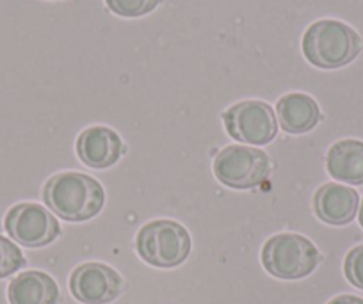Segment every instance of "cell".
Returning a JSON list of instances; mask_svg holds the SVG:
<instances>
[{"label":"cell","instance_id":"6da1fadb","mask_svg":"<svg viewBox=\"0 0 363 304\" xmlns=\"http://www.w3.org/2000/svg\"><path fill=\"white\" fill-rule=\"evenodd\" d=\"M45 205L68 223L89 221L100 214L106 192L100 181L77 171L54 174L45 184Z\"/></svg>","mask_w":363,"mask_h":304},{"label":"cell","instance_id":"7a4b0ae2","mask_svg":"<svg viewBox=\"0 0 363 304\" xmlns=\"http://www.w3.org/2000/svg\"><path fill=\"white\" fill-rule=\"evenodd\" d=\"M301 47L310 64L323 69H337L358 57L362 40L347 23L319 20L305 30Z\"/></svg>","mask_w":363,"mask_h":304},{"label":"cell","instance_id":"3957f363","mask_svg":"<svg viewBox=\"0 0 363 304\" xmlns=\"http://www.w3.org/2000/svg\"><path fill=\"white\" fill-rule=\"evenodd\" d=\"M320 261V253L306 237L296 233L274 235L262 247V265L278 279H303L312 274Z\"/></svg>","mask_w":363,"mask_h":304},{"label":"cell","instance_id":"277c9868","mask_svg":"<svg viewBox=\"0 0 363 304\" xmlns=\"http://www.w3.org/2000/svg\"><path fill=\"white\" fill-rule=\"evenodd\" d=\"M191 235L180 223L157 219L139 230L135 249L146 264L159 269H173L187 260L191 253Z\"/></svg>","mask_w":363,"mask_h":304},{"label":"cell","instance_id":"5b68a950","mask_svg":"<svg viewBox=\"0 0 363 304\" xmlns=\"http://www.w3.org/2000/svg\"><path fill=\"white\" fill-rule=\"evenodd\" d=\"M271 162L267 153L253 146L232 145L216 155L214 174L223 185L230 188L258 187L264 180H267Z\"/></svg>","mask_w":363,"mask_h":304},{"label":"cell","instance_id":"8992f818","mask_svg":"<svg viewBox=\"0 0 363 304\" xmlns=\"http://www.w3.org/2000/svg\"><path fill=\"white\" fill-rule=\"evenodd\" d=\"M223 121L230 137L251 146L267 145L278 134L277 114L260 100L239 101L223 114Z\"/></svg>","mask_w":363,"mask_h":304},{"label":"cell","instance_id":"52a82bcc","mask_svg":"<svg viewBox=\"0 0 363 304\" xmlns=\"http://www.w3.org/2000/svg\"><path fill=\"white\" fill-rule=\"evenodd\" d=\"M6 232L15 242L26 247H43L61 235L54 214L38 203H20L6 214Z\"/></svg>","mask_w":363,"mask_h":304},{"label":"cell","instance_id":"ba28073f","mask_svg":"<svg viewBox=\"0 0 363 304\" xmlns=\"http://www.w3.org/2000/svg\"><path fill=\"white\" fill-rule=\"evenodd\" d=\"M121 290L123 278L99 261L79 265L69 278V292L82 304H109L120 297Z\"/></svg>","mask_w":363,"mask_h":304},{"label":"cell","instance_id":"9c48e42d","mask_svg":"<svg viewBox=\"0 0 363 304\" xmlns=\"http://www.w3.org/2000/svg\"><path fill=\"white\" fill-rule=\"evenodd\" d=\"M123 152V141L113 128L89 127L77 139V155L93 169H107L114 166Z\"/></svg>","mask_w":363,"mask_h":304},{"label":"cell","instance_id":"30bf717a","mask_svg":"<svg viewBox=\"0 0 363 304\" xmlns=\"http://www.w3.org/2000/svg\"><path fill=\"white\" fill-rule=\"evenodd\" d=\"M359 196L347 185L324 184L313 196V210L317 218L331 226L349 225L358 214Z\"/></svg>","mask_w":363,"mask_h":304},{"label":"cell","instance_id":"8fae6325","mask_svg":"<svg viewBox=\"0 0 363 304\" xmlns=\"http://www.w3.org/2000/svg\"><path fill=\"white\" fill-rule=\"evenodd\" d=\"M277 116L281 130L298 135L313 130L320 121V109L317 101L305 93H289L277 103Z\"/></svg>","mask_w":363,"mask_h":304},{"label":"cell","instance_id":"7c38bea8","mask_svg":"<svg viewBox=\"0 0 363 304\" xmlns=\"http://www.w3.org/2000/svg\"><path fill=\"white\" fill-rule=\"evenodd\" d=\"M9 304H57L59 286L41 271H26L16 276L8 288Z\"/></svg>","mask_w":363,"mask_h":304},{"label":"cell","instance_id":"4fadbf2b","mask_svg":"<svg viewBox=\"0 0 363 304\" xmlns=\"http://www.w3.org/2000/svg\"><path fill=\"white\" fill-rule=\"evenodd\" d=\"M328 173L338 181L349 185H363V142L358 139H344L328 150Z\"/></svg>","mask_w":363,"mask_h":304},{"label":"cell","instance_id":"5bb4252c","mask_svg":"<svg viewBox=\"0 0 363 304\" xmlns=\"http://www.w3.org/2000/svg\"><path fill=\"white\" fill-rule=\"evenodd\" d=\"M26 265V257L20 247L9 239L0 235V279L9 278Z\"/></svg>","mask_w":363,"mask_h":304},{"label":"cell","instance_id":"9a60e30c","mask_svg":"<svg viewBox=\"0 0 363 304\" xmlns=\"http://www.w3.org/2000/svg\"><path fill=\"white\" fill-rule=\"evenodd\" d=\"M106 4L114 15L138 18L152 13L160 4V0H106Z\"/></svg>","mask_w":363,"mask_h":304},{"label":"cell","instance_id":"2e32d148","mask_svg":"<svg viewBox=\"0 0 363 304\" xmlns=\"http://www.w3.org/2000/svg\"><path fill=\"white\" fill-rule=\"evenodd\" d=\"M344 274L352 286L363 290V246L349 251L344 260Z\"/></svg>","mask_w":363,"mask_h":304},{"label":"cell","instance_id":"e0dca14e","mask_svg":"<svg viewBox=\"0 0 363 304\" xmlns=\"http://www.w3.org/2000/svg\"><path fill=\"white\" fill-rule=\"evenodd\" d=\"M328 304H363V299L358 295H349V293H345V295L333 297Z\"/></svg>","mask_w":363,"mask_h":304},{"label":"cell","instance_id":"ac0fdd59","mask_svg":"<svg viewBox=\"0 0 363 304\" xmlns=\"http://www.w3.org/2000/svg\"><path fill=\"white\" fill-rule=\"evenodd\" d=\"M359 225H362V228H363V199H362V207H359Z\"/></svg>","mask_w":363,"mask_h":304}]
</instances>
